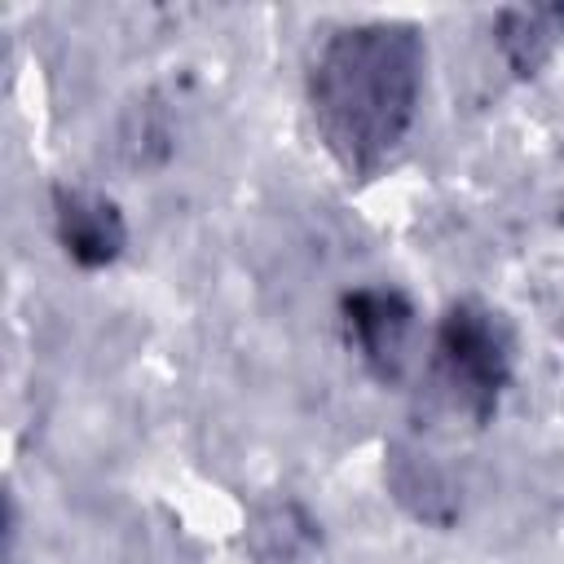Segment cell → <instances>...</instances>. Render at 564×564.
<instances>
[{
	"label": "cell",
	"mask_w": 564,
	"mask_h": 564,
	"mask_svg": "<svg viewBox=\"0 0 564 564\" xmlns=\"http://www.w3.org/2000/svg\"><path fill=\"white\" fill-rule=\"evenodd\" d=\"M427 70L414 22L375 18L339 26L308 66V110L326 154L357 181L375 176L410 137Z\"/></svg>",
	"instance_id": "cell-1"
},
{
	"label": "cell",
	"mask_w": 564,
	"mask_h": 564,
	"mask_svg": "<svg viewBox=\"0 0 564 564\" xmlns=\"http://www.w3.org/2000/svg\"><path fill=\"white\" fill-rule=\"evenodd\" d=\"M516 370V335L507 317L480 300H454L432 335V388L436 397L471 419V427H485L502 392L511 388Z\"/></svg>",
	"instance_id": "cell-2"
},
{
	"label": "cell",
	"mask_w": 564,
	"mask_h": 564,
	"mask_svg": "<svg viewBox=\"0 0 564 564\" xmlns=\"http://www.w3.org/2000/svg\"><path fill=\"white\" fill-rule=\"evenodd\" d=\"M344 344L361 357V366L379 383H397L405 370L410 335H414V304L397 286H357L339 300Z\"/></svg>",
	"instance_id": "cell-3"
},
{
	"label": "cell",
	"mask_w": 564,
	"mask_h": 564,
	"mask_svg": "<svg viewBox=\"0 0 564 564\" xmlns=\"http://www.w3.org/2000/svg\"><path fill=\"white\" fill-rule=\"evenodd\" d=\"M53 234L70 264L79 269H106L128 247V220L115 198L84 185H57L53 189Z\"/></svg>",
	"instance_id": "cell-4"
},
{
	"label": "cell",
	"mask_w": 564,
	"mask_h": 564,
	"mask_svg": "<svg viewBox=\"0 0 564 564\" xmlns=\"http://www.w3.org/2000/svg\"><path fill=\"white\" fill-rule=\"evenodd\" d=\"M564 40V4H507L494 18V44L516 79H533Z\"/></svg>",
	"instance_id": "cell-5"
}]
</instances>
